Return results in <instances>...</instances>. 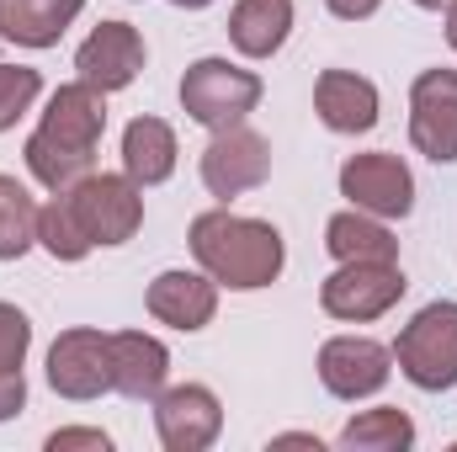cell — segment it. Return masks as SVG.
Segmentation results:
<instances>
[{"label":"cell","instance_id":"obj_1","mask_svg":"<svg viewBox=\"0 0 457 452\" xmlns=\"http://www.w3.org/2000/svg\"><path fill=\"white\" fill-rule=\"evenodd\" d=\"M107 133V91L70 80L48 96V113L37 122V133L27 138V171L48 187V192H70L91 176L96 149Z\"/></svg>","mask_w":457,"mask_h":452},{"label":"cell","instance_id":"obj_2","mask_svg":"<svg viewBox=\"0 0 457 452\" xmlns=\"http://www.w3.org/2000/svg\"><path fill=\"white\" fill-rule=\"evenodd\" d=\"M192 255L197 266L234 293H255V288H271L282 277V261H287V245L282 234L266 224V219H245V213H228V208H208L192 219Z\"/></svg>","mask_w":457,"mask_h":452},{"label":"cell","instance_id":"obj_3","mask_svg":"<svg viewBox=\"0 0 457 452\" xmlns=\"http://www.w3.org/2000/svg\"><path fill=\"white\" fill-rule=\"evenodd\" d=\"M394 362L399 372L426 389V394H442L457 389V304L453 298H436L426 304L394 340Z\"/></svg>","mask_w":457,"mask_h":452},{"label":"cell","instance_id":"obj_4","mask_svg":"<svg viewBox=\"0 0 457 452\" xmlns=\"http://www.w3.org/2000/svg\"><path fill=\"white\" fill-rule=\"evenodd\" d=\"M261 102V75L255 70H239L228 59H197L187 75H181V113L203 128H234L255 113Z\"/></svg>","mask_w":457,"mask_h":452},{"label":"cell","instance_id":"obj_5","mask_svg":"<svg viewBox=\"0 0 457 452\" xmlns=\"http://www.w3.org/2000/svg\"><path fill=\"white\" fill-rule=\"evenodd\" d=\"M404 272L399 261H341L325 282H320V304L330 320L345 325H367V320H383L399 298H404Z\"/></svg>","mask_w":457,"mask_h":452},{"label":"cell","instance_id":"obj_6","mask_svg":"<svg viewBox=\"0 0 457 452\" xmlns=\"http://www.w3.org/2000/svg\"><path fill=\"white\" fill-rule=\"evenodd\" d=\"M64 197H70L80 229L91 234V245H128L144 224V187L128 171L122 176H86Z\"/></svg>","mask_w":457,"mask_h":452},{"label":"cell","instance_id":"obj_7","mask_svg":"<svg viewBox=\"0 0 457 452\" xmlns=\"http://www.w3.org/2000/svg\"><path fill=\"white\" fill-rule=\"evenodd\" d=\"M341 197H351V208L372 219H404L415 208V176L399 155H351L341 165Z\"/></svg>","mask_w":457,"mask_h":452},{"label":"cell","instance_id":"obj_8","mask_svg":"<svg viewBox=\"0 0 457 452\" xmlns=\"http://www.w3.org/2000/svg\"><path fill=\"white\" fill-rule=\"evenodd\" d=\"M410 138L426 160L457 165V70H420L410 86Z\"/></svg>","mask_w":457,"mask_h":452},{"label":"cell","instance_id":"obj_9","mask_svg":"<svg viewBox=\"0 0 457 452\" xmlns=\"http://www.w3.org/2000/svg\"><path fill=\"white\" fill-rule=\"evenodd\" d=\"M266 176H271V144L245 122L219 128L213 144L203 149V187L213 197H224V203L239 197V192H255Z\"/></svg>","mask_w":457,"mask_h":452},{"label":"cell","instance_id":"obj_10","mask_svg":"<svg viewBox=\"0 0 457 452\" xmlns=\"http://www.w3.org/2000/svg\"><path fill=\"white\" fill-rule=\"evenodd\" d=\"M154 431L170 452H203L224 431V405L203 383H176L154 394Z\"/></svg>","mask_w":457,"mask_h":452},{"label":"cell","instance_id":"obj_11","mask_svg":"<svg viewBox=\"0 0 457 452\" xmlns=\"http://www.w3.org/2000/svg\"><path fill=\"white\" fill-rule=\"evenodd\" d=\"M48 383L64 399H102L112 389V336L102 331H64L48 346Z\"/></svg>","mask_w":457,"mask_h":452},{"label":"cell","instance_id":"obj_12","mask_svg":"<svg viewBox=\"0 0 457 452\" xmlns=\"http://www.w3.org/2000/svg\"><path fill=\"white\" fill-rule=\"evenodd\" d=\"M388 372H394V351L367 336H336L320 346V383L336 399H367V394H378L388 383Z\"/></svg>","mask_w":457,"mask_h":452},{"label":"cell","instance_id":"obj_13","mask_svg":"<svg viewBox=\"0 0 457 452\" xmlns=\"http://www.w3.org/2000/svg\"><path fill=\"white\" fill-rule=\"evenodd\" d=\"M75 70H80V80L86 86H96V91H128L133 80H138V70H144V38H138V27H128V21H102L86 43H80V54H75Z\"/></svg>","mask_w":457,"mask_h":452},{"label":"cell","instance_id":"obj_14","mask_svg":"<svg viewBox=\"0 0 457 452\" xmlns=\"http://www.w3.org/2000/svg\"><path fill=\"white\" fill-rule=\"evenodd\" d=\"M149 314L170 331H203L219 314V282L208 272H160L149 282Z\"/></svg>","mask_w":457,"mask_h":452},{"label":"cell","instance_id":"obj_15","mask_svg":"<svg viewBox=\"0 0 457 452\" xmlns=\"http://www.w3.org/2000/svg\"><path fill=\"white\" fill-rule=\"evenodd\" d=\"M314 113L330 133H367L378 122V86L356 70H325L314 80Z\"/></svg>","mask_w":457,"mask_h":452},{"label":"cell","instance_id":"obj_16","mask_svg":"<svg viewBox=\"0 0 457 452\" xmlns=\"http://www.w3.org/2000/svg\"><path fill=\"white\" fill-rule=\"evenodd\" d=\"M170 372V351L165 340L144 336V331H117L112 336V389L128 399H154L165 389Z\"/></svg>","mask_w":457,"mask_h":452},{"label":"cell","instance_id":"obj_17","mask_svg":"<svg viewBox=\"0 0 457 452\" xmlns=\"http://www.w3.org/2000/svg\"><path fill=\"white\" fill-rule=\"evenodd\" d=\"M176 128L165 117H133L122 128V171L138 187H160L176 176Z\"/></svg>","mask_w":457,"mask_h":452},{"label":"cell","instance_id":"obj_18","mask_svg":"<svg viewBox=\"0 0 457 452\" xmlns=\"http://www.w3.org/2000/svg\"><path fill=\"white\" fill-rule=\"evenodd\" d=\"M86 0H0V38L16 48H54Z\"/></svg>","mask_w":457,"mask_h":452},{"label":"cell","instance_id":"obj_19","mask_svg":"<svg viewBox=\"0 0 457 452\" xmlns=\"http://www.w3.org/2000/svg\"><path fill=\"white\" fill-rule=\"evenodd\" d=\"M293 32V0H234L228 11V43L245 59H271Z\"/></svg>","mask_w":457,"mask_h":452},{"label":"cell","instance_id":"obj_20","mask_svg":"<svg viewBox=\"0 0 457 452\" xmlns=\"http://www.w3.org/2000/svg\"><path fill=\"white\" fill-rule=\"evenodd\" d=\"M325 250L336 261H399V239L383 229V219L361 208H345L325 224Z\"/></svg>","mask_w":457,"mask_h":452},{"label":"cell","instance_id":"obj_21","mask_svg":"<svg viewBox=\"0 0 457 452\" xmlns=\"http://www.w3.org/2000/svg\"><path fill=\"white\" fill-rule=\"evenodd\" d=\"M410 442H415V421L404 410H394V405L351 415L341 431V448H356V452H404Z\"/></svg>","mask_w":457,"mask_h":452},{"label":"cell","instance_id":"obj_22","mask_svg":"<svg viewBox=\"0 0 457 452\" xmlns=\"http://www.w3.org/2000/svg\"><path fill=\"white\" fill-rule=\"evenodd\" d=\"M37 245V203L16 176H0V261H16Z\"/></svg>","mask_w":457,"mask_h":452},{"label":"cell","instance_id":"obj_23","mask_svg":"<svg viewBox=\"0 0 457 452\" xmlns=\"http://www.w3.org/2000/svg\"><path fill=\"white\" fill-rule=\"evenodd\" d=\"M37 245H43L54 261H86V255L96 250L91 234L80 229V219H75V208H70L64 192H54L48 208H37Z\"/></svg>","mask_w":457,"mask_h":452},{"label":"cell","instance_id":"obj_24","mask_svg":"<svg viewBox=\"0 0 457 452\" xmlns=\"http://www.w3.org/2000/svg\"><path fill=\"white\" fill-rule=\"evenodd\" d=\"M43 96V75L27 64H0V133L16 128V117Z\"/></svg>","mask_w":457,"mask_h":452},{"label":"cell","instance_id":"obj_25","mask_svg":"<svg viewBox=\"0 0 457 452\" xmlns=\"http://www.w3.org/2000/svg\"><path fill=\"white\" fill-rule=\"evenodd\" d=\"M27 346H32V325L16 304H0V372H21L27 362Z\"/></svg>","mask_w":457,"mask_h":452},{"label":"cell","instance_id":"obj_26","mask_svg":"<svg viewBox=\"0 0 457 452\" xmlns=\"http://www.w3.org/2000/svg\"><path fill=\"white\" fill-rule=\"evenodd\" d=\"M70 448L107 452L112 442H107V431H91V426H70V431H54V437H48V452H70Z\"/></svg>","mask_w":457,"mask_h":452},{"label":"cell","instance_id":"obj_27","mask_svg":"<svg viewBox=\"0 0 457 452\" xmlns=\"http://www.w3.org/2000/svg\"><path fill=\"white\" fill-rule=\"evenodd\" d=\"M27 405V378L21 372H0V421H11Z\"/></svg>","mask_w":457,"mask_h":452},{"label":"cell","instance_id":"obj_28","mask_svg":"<svg viewBox=\"0 0 457 452\" xmlns=\"http://www.w3.org/2000/svg\"><path fill=\"white\" fill-rule=\"evenodd\" d=\"M330 5V16H341V21H367L383 0H325Z\"/></svg>","mask_w":457,"mask_h":452},{"label":"cell","instance_id":"obj_29","mask_svg":"<svg viewBox=\"0 0 457 452\" xmlns=\"http://www.w3.org/2000/svg\"><path fill=\"white\" fill-rule=\"evenodd\" d=\"M447 43H453V48H457V0H453V5H447Z\"/></svg>","mask_w":457,"mask_h":452},{"label":"cell","instance_id":"obj_30","mask_svg":"<svg viewBox=\"0 0 457 452\" xmlns=\"http://www.w3.org/2000/svg\"><path fill=\"white\" fill-rule=\"evenodd\" d=\"M170 5H181V11H203V5H213V0H170Z\"/></svg>","mask_w":457,"mask_h":452},{"label":"cell","instance_id":"obj_31","mask_svg":"<svg viewBox=\"0 0 457 452\" xmlns=\"http://www.w3.org/2000/svg\"><path fill=\"white\" fill-rule=\"evenodd\" d=\"M415 5H426V11H442V5H453V0H415Z\"/></svg>","mask_w":457,"mask_h":452}]
</instances>
